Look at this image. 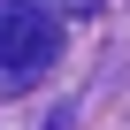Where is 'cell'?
<instances>
[{"label": "cell", "instance_id": "obj_1", "mask_svg": "<svg viewBox=\"0 0 130 130\" xmlns=\"http://www.w3.org/2000/svg\"><path fill=\"white\" fill-rule=\"evenodd\" d=\"M54 46H61V31H54L46 8H31V0H0V84L38 77L46 61H54Z\"/></svg>", "mask_w": 130, "mask_h": 130}]
</instances>
